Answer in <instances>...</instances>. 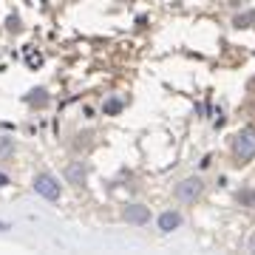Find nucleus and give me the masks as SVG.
I'll return each mask as SVG.
<instances>
[{
	"label": "nucleus",
	"mask_w": 255,
	"mask_h": 255,
	"mask_svg": "<svg viewBox=\"0 0 255 255\" xmlns=\"http://www.w3.org/2000/svg\"><path fill=\"white\" fill-rule=\"evenodd\" d=\"M122 216H125L128 224H147V221H150V210L142 207V204H128V207L122 210Z\"/></svg>",
	"instance_id": "20e7f679"
},
{
	"label": "nucleus",
	"mask_w": 255,
	"mask_h": 255,
	"mask_svg": "<svg viewBox=\"0 0 255 255\" xmlns=\"http://www.w3.org/2000/svg\"><path fill=\"white\" fill-rule=\"evenodd\" d=\"M9 153H14V139L0 136V159H6Z\"/></svg>",
	"instance_id": "1a4fd4ad"
},
{
	"label": "nucleus",
	"mask_w": 255,
	"mask_h": 255,
	"mask_svg": "<svg viewBox=\"0 0 255 255\" xmlns=\"http://www.w3.org/2000/svg\"><path fill=\"white\" fill-rule=\"evenodd\" d=\"M179 224H182V216H179L176 210H167V213L159 216V230H162V233H173Z\"/></svg>",
	"instance_id": "39448f33"
},
{
	"label": "nucleus",
	"mask_w": 255,
	"mask_h": 255,
	"mask_svg": "<svg viewBox=\"0 0 255 255\" xmlns=\"http://www.w3.org/2000/svg\"><path fill=\"white\" fill-rule=\"evenodd\" d=\"M28 102H34V105H46V91H43V88H37V91H31Z\"/></svg>",
	"instance_id": "9b49d317"
},
{
	"label": "nucleus",
	"mask_w": 255,
	"mask_h": 255,
	"mask_svg": "<svg viewBox=\"0 0 255 255\" xmlns=\"http://www.w3.org/2000/svg\"><path fill=\"white\" fill-rule=\"evenodd\" d=\"M233 26L236 28H255V11H244V14H238L233 20Z\"/></svg>",
	"instance_id": "0eeeda50"
},
{
	"label": "nucleus",
	"mask_w": 255,
	"mask_h": 255,
	"mask_svg": "<svg viewBox=\"0 0 255 255\" xmlns=\"http://www.w3.org/2000/svg\"><path fill=\"white\" fill-rule=\"evenodd\" d=\"M250 253H255V236H253V241H250Z\"/></svg>",
	"instance_id": "ddd939ff"
},
{
	"label": "nucleus",
	"mask_w": 255,
	"mask_h": 255,
	"mask_svg": "<svg viewBox=\"0 0 255 255\" xmlns=\"http://www.w3.org/2000/svg\"><path fill=\"white\" fill-rule=\"evenodd\" d=\"M201 190H204L201 179L199 176H190V179H184V182L176 184V199L184 201V204H190V201H196L201 196Z\"/></svg>",
	"instance_id": "f03ea898"
},
{
	"label": "nucleus",
	"mask_w": 255,
	"mask_h": 255,
	"mask_svg": "<svg viewBox=\"0 0 255 255\" xmlns=\"http://www.w3.org/2000/svg\"><path fill=\"white\" fill-rule=\"evenodd\" d=\"M233 153H236V159L241 164L255 159V128L253 125L241 128L236 133V139H233Z\"/></svg>",
	"instance_id": "f257e3e1"
},
{
	"label": "nucleus",
	"mask_w": 255,
	"mask_h": 255,
	"mask_svg": "<svg viewBox=\"0 0 255 255\" xmlns=\"http://www.w3.org/2000/svg\"><path fill=\"white\" fill-rule=\"evenodd\" d=\"M122 105H125V102L119 100V97H111V100H105V105H102V111H105L108 117H117L119 111H122Z\"/></svg>",
	"instance_id": "6e6552de"
},
{
	"label": "nucleus",
	"mask_w": 255,
	"mask_h": 255,
	"mask_svg": "<svg viewBox=\"0 0 255 255\" xmlns=\"http://www.w3.org/2000/svg\"><path fill=\"white\" fill-rule=\"evenodd\" d=\"M238 201L247 204V207H255V190H241L238 193Z\"/></svg>",
	"instance_id": "9d476101"
},
{
	"label": "nucleus",
	"mask_w": 255,
	"mask_h": 255,
	"mask_svg": "<svg viewBox=\"0 0 255 255\" xmlns=\"http://www.w3.org/2000/svg\"><path fill=\"white\" fill-rule=\"evenodd\" d=\"M6 184H9V176H6V173H0V187H6Z\"/></svg>",
	"instance_id": "f8f14e48"
},
{
	"label": "nucleus",
	"mask_w": 255,
	"mask_h": 255,
	"mask_svg": "<svg viewBox=\"0 0 255 255\" xmlns=\"http://www.w3.org/2000/svg\"><path fill=\"white\" fill-rule=\"evenodd\" d=\"M65 176H68V182H71V184H82V182H85V167H82V162L68 164Z\"/></svg>",
	"instance_id": "423d86ee"
},
{
	"label": "nucleus",
	"mask_w": 255,
	"mask_h": 255,
	"mask_svg": "<svg viewBox=\"0 0 255 255\" xmlns=\"http://www.w3.org/2000/svg\"><path fill=\"white\" fill-rule=\"evenodd\" d=\"M34 190L48 201H57L60 199V182H57L51 173H37L34 176Z\"/></svg>",
	"instance_id": "7ed1b4c3"
}]
</instances>
